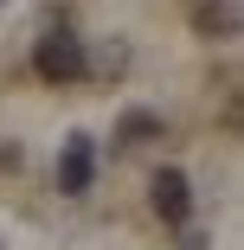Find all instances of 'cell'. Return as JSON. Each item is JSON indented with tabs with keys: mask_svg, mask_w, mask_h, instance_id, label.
<instances>
[{
	"mask_svg": "<svg viewBox=\"0 0 244 250\" xmlns=\"http://www.w3.org/2000/svg\"><path fill=\"white\" fill-rule=\"evenodd\" d=\"M32 71L65 90V83H84L90 77V52H84V39L71 26H52V32H39V45H32Z\"/></svg>",
	"mask_w": 244,
	"mask_h": 250,
	"instance_id": "obj_1",
	"label": "cell"
},
{
	"mask_svg": "<svg viewBox=\"0 0 244 250\" xmlns=\"http://www.w3.org/2000/svg\"><path fill=\"white\" fill-rule=\"evenodd\" d=\"M148 206H155L161 225H186V218H193V180H186L180 167H161L155 186H148Z\"/></svg>",
	"mask_w": 244,
	"mask_h": 250,
	"instance_id": "obj_2",
	"label": "cell"
},
{
	"mask_svg": "<svg viewBox=\"0 0 244 250\" xmlns=\"http://www.w3.org/2000/svg\"><path fill=\"white\" fill-rule=\"evenodd\" d=\"M90 180H96V141L77 128V135H65V147H58V192H90Z\"/></svg>",
	"mask_w": 244,
	"mask_h": 250,
	"instance_id": "obj_3",
	"label": "cell"
},
{
	"mask_svg": "<svg viewBox=\"0 0 244 250\" xmlns=\"http://www.w3.org/2000/svg\"><path fill=\"white\" fill-rule=\"evenodd\" d=\"M193 32L200 39H238V0H200L193 7Z\"/></svg>",
	"mask_w": 244,
	"mask_h": 250,
	"instance_id": "obj_4",
	"label": "cell"
},
{
	"mask_svg": "<svg viewBox=\"0 0 244 250\" xmlns=\"http://www.w3.org/2000/svg\"><path fill=\"white\" fill-rule=\"evenodd\" d=\"M116 141H122V147H148V141H161V116H155V109H122Z\"/></svg>",
	"mask_w": 244,
	"mask_h": 250,
	"instance_id": "obj_5",
	"label": "cell"
},
{
	"mask_svg": "<svg viewBox=\"0 0 244 250\" xmlns=\"http://www.w3.org/2000/svg\"><path fill=\"white\" fill-rule=\"evenodd\" d=\"M0 7H7V0H0Z\"/></svg>",
	"mask_w": 244,
	"mask_h": 250,
	"instance_id": "obj_6",
	"label": "cell"
}]
</instances>
